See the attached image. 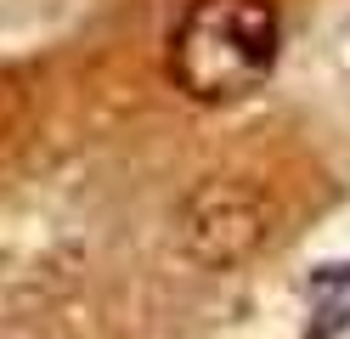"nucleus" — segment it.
<instances>
[{
	"label": "nucleus",
	"mask_w": 350,
	"mask_h": 339,
	"mask_svg": "<svg viewBox=\"0 0 350 339\" xmlns=\"http://www.w3.org/2000/svg\"><path fill=\"white\" fill-rule=\"evenodd\" d=\"M277 62L271 0H192L170 40V79L198 102H237Z\"/></svg>",
	"instance_id": "1"
},
{
	"label": "nucleus",
	"mask_w": 350,
	"mask_h": 339,
	"mask_svg": "<svg viewBox=\"0 0 350 339\" xmlns=\"http://www.w3.org/2000/svg\"><path fill=\"white\" fill-rule=\"evenodd\" d=\"M187 249L198 255L204 266H226L237 255H249L260 243V203L243 187H204L198 198L187 203V226H181Z\"/></svg>",
	"instance_id": "2"
},
{
	"label": "nucleus",
	"mask_w": 350,
	"mask_h": 339,
	"mask_svg": "<svg viewBox=\"0 0 350 339\" xmlns=\"http://www.w3.org/2000/svg\"><path fill=\"white\" fill-rule=\"evenodd\" d=\"M305 305H311V328L305 339H334L350 328V266H317L305 283Z\"/></svg>",
	"instance_id": "3"
}]
</instances>
